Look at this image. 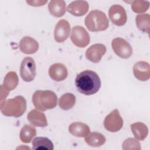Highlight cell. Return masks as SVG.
Wrapping results in <instances>:
<instances>
[{"label": "cell", "mask_w": 150, "mask_h": 150, "mask_svg": "<svg viewBox=\"0 0 150 150\" xmlns=\"http://www.w3.org/2000/svg\"><path fill=\"white\" fill-rule=\"evenodd\" d=\"M70 33V26L69 22L65 19L60 20L56 24L54 30V38L58 43L66 40Z\"/></svg>", "instance_id": "obj_10"}, {"label": "cell", "mask_w": 150, "mask_h": 150, "mask_svg": "<svg viewBox=\"0 0 150 150\" xmlns=\"http://www.w3.org/2000/svg\"><path fill=\"white\" fill-rule=\"evenodd\" d=\"M9 91L7 89H6L2 84L1 85V101H2V100L5 99L6 97L8 96Z\"/></svg>", "instance_id": "obj_29"}, {"label": "cell", "mask_w": 150, "mask_h": 150, "mask_svg": "<svg viewBox=\"0 0 150 150\" xmlns=\"http://www.w3.org/2000/svg\"><path fill=\"white\" fill-rule=\"evenodd\" d=\"M47 1H26V3L28 4L30 6H40L44 5L46 3H47Z\"/></svg>", "instance_id": "obj_28"}, {"label": "cell", "mask_w": 150, "mask_h": 150, "mask_svg": "<svg viewBox=\"0 0 150 150\" xmlns=\"http://www.w3.org/2000/svg\"><path fill=\"white\" fill-rule=\"evenodd\" d=\"M75 86L80 93L90 96L98 91L101 87V80L95 71L86 70L77 75Z\"/></svg>", "instance_id": "obj_1"}, {"label": "cell", "mask_w": 150, "mask_h": 150, "mask_svg": "<svg viewBox=\"0 0 150 150\" xmlns=\"http://www.w3.org/2000/svg\"><path fill=\"white\" fill-rule=\"evenodd\" d=\"M66 5L63 0H52L48 4V9L51 15L59 18L64 14L66 11Z\"/></svg>", "instance_id": "obj_18"}, {"label": "cell", "mask_w": 150, "mask_h": 150, "mask_svg": "<svg viewBox=\"0 0 150 150\" xmlns=\"http://www.w3.org/2000/svg\"><path fill=\"white\" fill-rule=\"evenodd\" d=\"M69 132L77 137H86L90 132L89 127L81 122H74L71 123L69 127Z\"/></svg>", "instance_id": "obj_17"}, {"label": "cell", "mask_w": 150, "mask_h": 150, "mask_svg": "<svg viewBox=\"0 0 150 150\" xmlns=\"http://www.w3.org/2000/svg\"><path fill=\"white\" fill-rule=\"evenodd\" d=\"M149 13L138 14L135 18V22L137 28L141 31L149 34Z\"/></svg>", "instance_id": "obj_24"}, {"label": "cell", "mask_w": 150, "mask_h": 150, "mask_svg": "<svg viewBox=\"0 0 150 150\" xmlns=\"http://www.w3.org/2000/svg\"><path fill=\"white\" fill-rule=\"evenodd\" d=\"M36 74V64L34 60L30 57L24 58L20 66V75L22 79L25 81L30 82L34 80Z\"/></svg>", "instance_id": "obj_8"}, {"label": "cell", "mask_w": 150, "mask_h": 150, "mask_svg": "<svg viewBox=\"0 0 150 150\" xmlns=\"http://www.w3.org/2000/svg\"><path fill=\"white\" fill-rule=\"evenodd\" d=\"M123 123V120L118 110L115 109L105 117L104 121V126L107 131L115 132L122 128Z\"/></svg>", "instance_id": "obj_7"}, {"label": "cell", "mask_w": 150, "mask_h": 150, "mask_svg": "<svg viewBox=\"0 0 150 150\" xmlns=\"http://www.w3.org/2000/svg\"><path fill=\"white\" fill-rule=\"evenodd\" d=\"M133 73L136 79L141 81H146L150 77V65L144 61H139L133 66Z\"/></svg>", "instance_id": "obj_12"}, {"label": "cell", "mask_w": 150, "mask_h": 150, "mask_svg": "<svg viewBox=\"0 0 150 150\" xmlns=\"http://www.w3.org/2000/svg\"><path fill=\"white\" fill-rule=\"evenodd\" d=\"M1 111L5 116L19 117L26 110V101L21 96H17L4 101H1Z\"/></svg>", "instance_id": "obj_2"}, {"label": "cell", "mask_w": 150, "mask_h": 150, "mask_svg": "<svg viewBox=\"0 0 150 150\" xmlns=\"http://www.w3.org/2000/svg\"><path fill=\"white\" fill-rule=\"evenodd\" d=\"M106 53V47L103 44L97 43L91 45L86 52V58L93 63H98Z\"/></svg>", "instance_id": "obj_11"}, {"label": "cell", "mask_w": 150, "mask_h": 150, "mask_svg": "<svg viewBox=\"0 0 150 150\" xmlns=\"http://www.w3.org/2000/svg\"><path fill=\"white\" fill-rule=\"evenodd\" d=\"M130 127L131 131L137 139L143 141L146 138L148 134V129L145 124L141 122H137L132 124Z\"/></svg>", "instance_id": "obj_19"}, {"label": "cell", "mask_w": 150, "mask_h": 150, "mask_svg": "<svg viewBox=\"0 0 150 150\" xmlns=\"http://www.w3.org/2000/svg\"><path fill=\"white\" fill-rule=\"evenodd\" d=\"M36 135V130L33 127L29 125H25L21 129L19 137L22 142L24 143H29Z\"/></svg>", "instance_id": "obj_25"}, {"label": "cell", "mask_w": 150, "mask_h": 150, "mask_svg": "<svg viewBox=\"0 0 150 150\" xmlns=\"http://www.w3.org/2000/svg\"><path fill=\"white\" fill-rule=\"evenodd\" d=\"M76 103V97L72 93H67L63 94L59 100V107L64 110H68L73 108Z\"/></svg>", "instance_id": "obj_22"}, {"label": "cell", "mask_w": 150, "mask_h": 150, "mask_svg": "<svg viewBox=\"0 0 150 150\" xmlns=\"http://www.w3.org/2000/svg\"><path fill=\"white\" fill-rule=\"evenodd\" d=\"M70 38L73 43L79 47L87 46L90 40V35L87 30L83 26L78 25L73 27Z\"/></svg>", "instance_id": "obj_6"}, {"label": "cell", "mask_w": 150, "mask_h": 150, "mask_svg": "<svg viewBox=\"0 0 150 150\" xmlns=\"http://www.w3.org/2000/svg\"><path fill=\"white\" fill-rule=\"evenodd\" d=\"M32 144L33 149L53 150L54 148L52 142L46 137H36L33 139Z\"/></svg>", "instance_id": "obj_21"}, {"label": "cell", "mask_w": 150, "mask_h": 150, "mask_svg": "<svg viewBox=\"0 0 150 150\" xmlns=\"http://www.w3.org/2000/svg\"><path fill=\"white\" fill-rule=\"evenodd\" d=\"M57 97L51 90H37L32 96V103L40 111L54 108L57 105Z\"/></svg>", "instance_id": "obj_3"}, {"label": "cell", "mask_w": 150, "mask_h": 150, "mask_svg": "<svg viewBox=\"0 0 150 150\" xmlns=\"http://www.w3.org/2000/svg\"><path fill=\"white\" fill-rule=\"evenodd\" d=\"M122 148L124 150H127V149L140 150L141 148V145L139 141L135 139V138H129L125 139L122 144Z\"/></svg>", "instance_id": "obj_27"}, {"label": "cell", "mask_w": 150, "mask_h": 150, "mask_svg": "<svg viewBox=\"0 0 150 150\" xmlns=\"http://www.w3.org/2000/svg\"><path fill=\"white\" fill-rule=\"evenodd\" d=\"M89 5L86 1H73L68 5L67 11L71 15L76 16H81L86 14L88 10Z\"/></svg>", "instance_id": "obj_15"}, {"label": "cell", "mask_w": 150, "mask_h": 150, "mask_svg": "<svg viewBox=\"0 0 150 150\" xmlns=\"http://www.w3.org/2000/svg\"><path fill=\"white\" fill-rule=\"evenodd\" d=\"M149 6V2L148 1H141L136 0L134 1L131 4V8L132 11L138 13L145 12L148 10Z\"/></svg>", "instance_id": "obj_26"}, {"label": "cell", "mask_w": 150, "mask_h": 150, "mask_svg": "<svg viewBox=\"0 0 150 150\" xmlns=\"http://www.w3.org/2000/svg\"><path fill=\"white\" fill-rule=\"evenodd\" d=\"M19 47L20 50L25 54H33L39 49L38 42L30 36H25L20 41Z\"/></svg>", "instance_id": "obj_14"}, {"label": "cell", "mask_w": 150, "mask_h": 150, "mask_svg": "<svg viewBox=\"0 0 150 150\" xmlns=\"http://www.w3.org/2000/svg\"><path fill=\"white\" fill-rule=\"evenodd\" d=\"M18 82L19 79L15 71H9L6 74L2 85L10 91L17 87Z\"/></svg>", "instance_id": "obj_23"}, {"label": "cell", "mask_w": 150, "mask_h": 150, "mask_svg": "<svg viewBox=\"0 0 150 150\" xmlns=\"http://www.w3.org/2000/svg\"><path fill=\"white\" fill-rule=\"evenodd\" d=\"M108 16L111 22L118 26L124 25L127 21L126 12L120 5H112L108 10Z\"/></svg>", "instance_id": "obj_9"}, {"label": "cell", "mask_w": 150, "mask_h": 150, "mask_svg": "<svg viewBox=\"0 0 150 150\" xmlns=\"http://www.w3.org/2000/svg\"><path fill=\"white\" fill-rule=\"evenodd\" d=\"M111 46L114 53L122 59H128L132 54L131 46L123 38H114L112 40Z\"/></svg>", "instance_id": "obj_5"}, {"label": "cell", "mask_w": 150, "mask_h": 150, "mask_svg": "<svg viewBox=\"0 0 150 150\" xmlns=\"http://www.w3.org/2000/svg\"><path fill=\"white\" fill-rule=\"evenodd\" d=\"M84 22L91 32L103 31L109 26V21L105 13L97 9L90 11L86 17Z\"/></svg>", "instance_id": "obj_4"}, {"label": "cell", "mask_w": 150, "mask_h": 150, "mask_svg": "<svg viewBox=\"0 0 150 150\" xmlns=\"http://www.w3.org/2000/svg\"><path fill=\"white\" fill-rule=\"evenodd\" d=\"M105 137L101 133L93 132L89 134L85 138L86 142L90 146L99 147L102 146L105 142Z\"/></svg>", "instance_id": "obj_20"}, {"label": "cell", "mask_w": 150, "mask_h": 150, "mask_svg": "<svg viewBox=\"0 0 150 150\" xmlns=\"http://www.w3.org/2000/svg\"><path fill=\"white\" fill-rule=\"evenodd\" d=\"M27 119L33 126L45 127L47 125L45 114L36 109L31 110L27 115Z\"/></svg>", "instance_id": "obj_16"}, {"label": "cell", "mask_w": 150, "mask_h": 150, "mask_svg": "<svg viewBox=\"0 0 150 150\" xmlns=\"http://www.w3.org/2000/svg\"><path fill=\"white\" fill-rule=\"evenodd\" d=\"M49 74L52 79L56 81L64 80L68 75L66 67L60 63H54L50 66L49 69Z\"/></svg>", "instance_id": "obj_13"}]
</instances>
